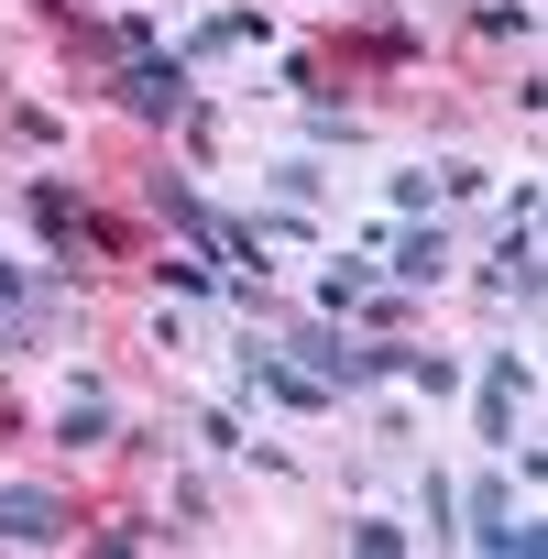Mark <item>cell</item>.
Here are the masks:
<instances>
[{
  "mask_svg": "<svg viewBox=\"0 0 548 559\" xmlns=\"http://www.w3.org/2000/svg\"><path fill=\"white\" fill-rule=\"evenodd\" d=\"M0 537H12V548H56V537H78V515L45 483H0Z\"/></svg>",
  "mask_w": 548,
  "mask_h": 559,
  "instance_id": "cell-2",
  "label": "cell"
},
{
  "mask_svg": "<svg viewBox=\"0 0 548 559\" xmlns=\"http://www.w3.org/2000/svg\"><path fill=\"white\" fill-rule=\"evenodd\" d=\"M56 439H67V450H99V439H110V395H99V384H78V395L56 406Z\"/></svg>",
  "mask_w": 548,
  "mask_h": 559,
  "instance_id": "cell-6",
  "label": "cell"
},
{
  "mask_svg": "<svg viewBox=\"0 0 548 559\" xmlns=\"http://www.w3.org/2000/svg\"><path fill=\"white\" fill-rule=\"evenodd\" d=\"M154 209H165V219H176L187 241H219V219H209V209H198V198H187L176 176H154Z\"/></svg>",
  "mask_w": 548,
  "mask_h": 559,
  "instance_id": "cell-10",
  "label": "cell"
},
{
  "mask_svg": "<svg viewBox=\"0 0 548 559\" xmlns=\"http://www.w3.org/2000/svg\"><path fill=\"white\" fill-rule=\"evenodd\" d=\"M439 274H450V230L428 219V230H406V241H395V286H439Z\"/></svg>",
  "mask_w": 548,
  "mask_h": 559,
  "instance_id": "cell-5",
  "label": "cell"
},
{
  "mask_svg": "<svg viewBox=\"0 0 548 559\" xmlns=\"http://www.w3.org/2000/svg\"><path fill=\"white\" fill-rule=\"evenodd\" d=\"M472 548H537V526H504V483H472Z\"/></svg>",
  "mask_w": 548,
  "mask_h": 559,
  "instance_id": "cell-7",
  "label": "cell"
},
{
  "mask_svg": "<svg viewBox=\"0 0 548 559\" xmlns=\"http://www.w3.org/2000/svg\"><path fill=\"white\" fill-rule=\"evenodd\" d=\"M187 88H198V78H187V56H132L110 99H121L132 121H187Z\"/></svg>",
  "mask_w": 548,
  "mask_h": 559,
  "instance_id": "cell-1",
  "label": "cell"
},
{
  "mask_svg": "<svg viewBox=\"0 0 548 559\" xmlns=\"http://www.w3.org/2000/svg\"><path fill=\"white\" fill-rule=\"evenodd\" d=\"M515 384H526L515 352H493V362H483V428H493V439H504V417H515Z\"/></svg>",
  "mask_w": 548,
  "mask_h": 559,
  "instance_id": "cell-9",
  "label": "cell"
},
{
  "mask_svg": "<svg viewBox=\"0 0 548 559\" xmlns=\"http://www.w3.org/2000/svg\"><path fill=\"white\" fill-rule=\"evenodd\" d=\"M34 230H45V241H78V230H88V198H78L67 176H34Z\"/></svg>",
  "mask_w": 548,
  "mask_h": 559,
  "instance_id": "cell-4",
  "label": "cell"
},
{
  "mask_svg": "<svg viewBox=\"0 0 548 559\" xmlns=\"http://www.w3.org/2000/svg\"><path fill=\"white\" fill-rule=\"evenodd\" d=\"M241 384H252V395H274V406H319V395H330L319 373H297V362H274V352H241Z\"/></svg>",
  "mask_w": 548,
  "mask_h": 559,
  "instance_id": "cell-3",
  "label": "cell"
},
{
  "mask_svg": "<svg viewBox=\"0 0 548 559\" xmlns=\"http://www.w3.org/2000/svg\"><path fill=\"white\" fill-rule=\"evenodd\" d=\"M23 297H34V274H23V263H0V352H34V319H23Z\"/></svg>",
  "mask_w": 548,
  "mask_h": 559,
  "instance_id": "cell-8",
  "label": "cell"
}]
</instances>
